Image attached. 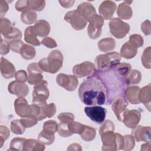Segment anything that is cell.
Listing matches in <instances>:
<instances>
[{"mask_svg":"<svg viewBox=\"0 0 151 151\" xmlns=\"http://www.w3.org/2000/svg\"><path fill=\"white\" fill-rule=\"evenodd\" d=\"M14 27L11 22L5 17H1L0 18V30L1 35L5 38L9 35L14 29Z\"/></svg>","mask_w":151,"mask_h":151,"instance_id":"cell-30","label":"cell"},{"mask_svg":"<svg viewBox=\"0 0 151 151\" xmlns=\"http://www.w3.org/2000/svg\"><path fill=\"white\" fill-rule=\"evenodd\" d=\"M129 42L136 48L141 47L143 45V38L139 34H133L129 37Z\"/></svg>","mask_w":151,"mask_h":151,"instance_id":"cell-45","label":"cell"},{"mask_svg":"<svg viewBox=\"0 0 151 151\" xmlns=\"http://www.w3.org/2000/svg\"><path fill=\"white\" fill-rule=\"evenodd\" d=\"M22 58L25 60H31L34 58L36 54L34 47L27 44H24L21 48L20 52Z\"/></svg>","mask_w":151,"mask_h":151,"instance_id":"cell-32","label":"cell"},{"mask_svg":"<svg viewBox=\"0 0 151 151\" xmlns=\"http://www.w3.org/2000/svg\"><path fill=\"white\" fill-rule=\"evenodd\" d=\"M37 36L33 29V26H29L26 28L24 32V40L27 43L34 46L40 45L41 42L37 38Z\"/></svg>","mask_w":151,"mask_h":151,"instance_id":"cell-29","label":"cell"},{"mask_svg":"<svg viewBox=\"0 0 151 151\" xmlns=\"http://www.w3.org/2000/svg\"><path fill=\"white\" fill-rule=\"evenodd\" d=\"M58 119L61 122L70 123L74 119V115L71 113H61L58 116Z\"/></svg>","mask_w":151,"mask_h":151,"instance_id":"cell-48","label":"cell"},{"mask_svg":"<svg viewBox=\"0 0 151 151\" xmlns=\"http://www.w3.org/2000/svg\"><path fill=\"white\" fill-rule=\"evenodd\" d=\"M132 2V1H125L119 5L117 9V14L119 19L121 20H127L132 18L133 11L130 5Z\"/></svg>","mask_w":151,"mask_h":151,"instance_id":"cell-20","label":"cell"},{"mask_svg":"<svg viewBox=\"0 0 151 151\" xmlns=\"http://www.w3.org/2000/svg\"><path fill=\"white\" fill-rule=\"evenodd\" d=\"M116 144H117V149L121 150L122 149L124 145V137L120 133H116Z\"/></svg>","mask_w":151,"mask_h":151,"instance_id":"cell-57","label":"cell"},{"mask_svg":"<svg viewBox=\"0 0 151 151\" xmlns=\"http://www.w3.org/2000/svg\"><path fill=\"white\" fill-rule=\"evenodd\" d=\"M78 96L83 103L88 106L109 104L107 87L102 78L95 73L80 84Z\"/></svg>","mask_w":151,"mask_h":151,"instance_id":"cell-1","label":"cell"},{"mask_svg":"<svg viewBox=\"0 0 151 151\" xmlns=\"http://www.w3.org/2000/svg\"><path fill=\"white\" fill-rule=\"evenodd\" d=\"M77 10L87 21L91 17L96 14L95 8L88 2H83L79 4Z\"/></svg>","mask_w":151,"mask_h":151,"instance_id":"cell-23","label":"cell"},{"mask_svg":"<svg viewBox=\"0 0 151 151\" xmlns=\"http://www.w3.org/2000/svg\"><path fill=\"white\" fill-rule=\"evenodd\" d=\"M38 140L44 145H50L54 142L55 136L54 134H50L42 130L38 136Z\"/></svg>","mask_w":151,"mask_h":151,"instance_id":"cell-38","label":"cell"},{"mask_svg":"<svg viewBox=\"0 0 151 151\" xmlns=\"http://www.w3.org/2000/svg\"><path fill=\"white\" fill-rule=\"evenodd\" d=\"M15 78L16 81H17L21 83H25L28 80V74L25 70H18L15 74Z\"/></svg>","mask_w":151,"mask_h":151,"instance_id":"cell-52","label":"cell"},{"mask_svg":"<svg viewBox=\"0 0 151 151\" xmlns=\"http://www.w3.org/2000/svg\"><path fill=\"white\" fill-rule=\"evenodd\" d=\"M63 63V54L60 50H54L50 52L47 57L41 59L38 65L43 71L55 74L61 68Z\"/></svg>","mask_w":151,"mask_h":151,"instance_id":"cell-3","label":"cell"},{"mask_svg":"<svg viewBox=\"0 0 151 151\" xmlns=\"http://www.w3.org/2000/svg\"><path fill=\"white\" fill-rule=\"evenodd\" d=\"M58 127V124L55 120H50L44 122L42 130L48 134H54L57 132Z\"/></svg>","mask_w":151,"mask_h":151,"instance_id":"cell-35","label":"cell"},{"mask_svg":"<svg viewBox=\"0 0 151 151\" xmlns=\"http://www.w3.org/2000/svg\"><path fill=\"white\" fill-rule=\"evenodd\" d=\"M116 4L112 1H104L99 7V13L104 19H111L116 9Z\"/></svg>","mask_w":151,"mask_h":151,"instance_id":"cell-17","label":"cell"},{"mask_svg":"<svg viewBox=\"0 0 151 151\" xmlns=\"http://www.w3.org/2000/svg\"><path fill=\"white\" fill-rule=\"evenodd\" d=\"M25 138L15 137L12 139L10 143V147L8 150H23V145Z\"/></svg>","mask_w":151,"mask_h":151,"instance_id":"cell-39","label":"cell"},{"mask_svg":"<svg viewBox=\"0 0 151 151\" xmlns=\"http://www.w3.org/2000/svg\"><path fill=\"white\" fill-rule=\"evenodd\" d=\"M137 53V48L133 46L129 41L126 42L120 49V56L126 59H131Z\"/></svg>","mask_w":151,"mask_h":151,"instance_id":"cell-27","label":"cell"},{"mask_svg":"<svg viewBox=\"0 0 151 151\" xmlns=\"http://www.w3.org/2000/svg\"><path fill=\"white\" fill-rule=\"evenodd\" d=\"M141 30L144 33L145 35H150L151 33V25H150V21L149 20L145 21L140 26Z\"/></svg>","mask_w":151,"mask_h":151,"instance_id":"cell-55","label":"cell"},{"mask_svg":"<svg viewBox=\"0 0 151 151\" xmlns=\"http://www.w3.org/2000/svg\"><path fill=\"white\" fill-rule=\"evenodd\" d=\"M84 126V124L77 122H74V120L68 124V129L72 134L75 133L80 134L81 133Z\"/></svg>","mask_w":151,"mask_h":151,"instance_id":"cell-44","label":"cell"},{"mask_svg":"<svg viewBox=\"0 0 151 151\" xmlns=\"http://www.w3.org/2000/svg\"><path fill=\"white\" fill-rule=\"evenodd\" d=\"M8 90L11 94H15L18 97H25L29 93V87L27 84L16 80L9 84Z\"/></svg>","mask_w":151,"mask_h":151,"instance_id":"cell-18","label":"cell"},{"mask_svg":"<svg viewBox=\"0 0 151 151\" xmlns=\"http://www.w3.org/2000/svg\"><path fill=\"white\" fill-rule=\"evenodd\" d=\"M127 101L122 96H117L115 97L111 104V109L116 115L117 120L123 121V116L127 110Z\"/></svg>","mask_w":151,"mask_h":151,"instance_id":"cell-13","label":"cell"},{"mask_svg":"<svg viewBox=\"0 0 151 151\" xmlns=\"http://www.w3.org/2000/svg\"><path fill=\"white\" fill-rule=\"evenodd\" d=\"M28 83L31 85H35L43 80V71L40 67L38 63H32L27 67Z\"/></svg>","mask_w":151,"mask_h":151,"instance_id":"cell-12","label":"cell"},{"mask_svg":"<svg viewBox=\"0 0 151 151\" xmlns=\"http://www.w3.org/2000/svg\"><path fill=\"white\" fill-rule=\"evenodd\" d=\"M141 119V113L138 110H127L125 112L123 122L125 126L130 129H133L139 123Z\"/></svg>","mask_w":151,"mask_h":151,"instance_id":"cell-15","label":"cell"},{"mask_svg":"<svg viewBox=\"0 0 151 151\" xmlns=\"http://www.w3.org/2000/svg\"><path fill=\"white\" fill-rule=\"evenodd\" d=\"M97 46L99 49L104 52H109L112 50H113L116 46V41L114 39L107 37L100 40L98 43Z\"/></svg>","mask_w":151,"mask_h":151,"instance_id":"cell-28","label":"cell"},{"mask_svg":"<svg viewBox=\"0 0 151 151\" xmlns=\"http://www.w3.org/2000/svg\"><path fill=\"white\" fill-rule=\"evenodd\" d=\"M27 5L30 10L41 11L45 7V1L44 0H27Z\"/></svg>","mask_w":151,"mask_h":151,"instance_id":"cell-36","label":"cell"},{"mask_svg":"<svg viewBox=\"0 0 151 151\" xmlns=\"http://www.w3.org/2000/svg\"><path fill=\"white\" fill-rule=\"evenodd\" d=\"M41 44L44 45L47 48H53L57 46V44L56 41L52 38L50 37H44L41 41Z\"/></svg>","mask_w":151,"mask_h":151,"instance_id":"cell-51","label":"cell"},{"mask_svg":"<svg viewBox=\"0 0 151 151\" xmlns=\"http://www.w3.org/2000/svg\"><path fill=\"white\" fill-rule=\"evenodd\" d=\"M21 123L25 128H29L35 126L38 123L37 118L33 116H28L27 117H22L20 119Z\"/></svg>","mask_w":151,"mask_h":151,"instance_id":"cell-43","label":"cell"},{"mask_svg":"<svg viewBox=\"0 0 151 151\" xmlns=\"http://www.w3.org/2000/svg\"><path fill=\"white\" fill-rule=\"evenodd\" d=\"M61 6L64 8H70L73 5L75 2V1H58Z\"/></svg>","mask_w":151,"mask_h":151,"instance_id":"cell-58","label":"cell"},{"mask_svg":"<svg viewBox=\"0 0 151 151\" xmlns=\"http://www.w3.org/2000/svg\"><path fill=\"white\" fill-rule=\"evenodd\" d=\"M141 150H146V151H150L151 150V145L150 142H147L146 143L143 144L141 145Z\"/></svg>","mask_w":151,"mask_h":151,"instance_id":"cell-60","label":"cell"},{"mask_svg":"<svg viewBox=\"0 0 151 151\" xmlns=\"http://www.w3.org/2000/svg\"><path fill=\"white\" fill-rule=\"evenodd\" d=\"M22 34L21 31L17 28L14 27L12 32L9 35H8L5 38V39L9 40L10 41L21 40L22 38Z\"/></svg>","mask_w":151,"mask_h":151,"instance_id":"cell-49","label":"cell"},{"mask_svg":"<svg viewBox=\"0 0 151 151\" xmlns=\"http://www.w3.org/2000/svg\"><path fill=\"white\" fill-rule=\"evenodd\" d=\"M1 73L2 77L5 78L9 79L15 77V67L12 63L9 61L7 59L1 57L0 62Z\"/></svg>","mask_w":151,"mask_h":151,"instance_id":"cell-19","label":"cell"},{"mask_svg":"<svg viewBox=\"0 0 151 151\" xmlns=\"http://www.w3.org/2000/svg\"><path fill=\"white\" fill-rule=\"evenodd\" d=\"M114 124L110 120H106L103 122L99 132L102 142V150H117L116 137L114 133Z\"/></svg>","mask_w":151,"mask_h":151,"instance_id":"cell-2","label":"cell"},{"mask_svg":"<svg viewBox=\"0 0 151 151\" xmlns=\"http://www.w3.org/2000/svg\"><path fill=\"white\" fill-rule=\"evenodd\" d=\"M37 18V13L32 10H28L22 12L21 15V19L22 22L27 25H30L35 23Z\"/></svg>","mask_w":151,"mask_h":151,"instance_id":"cell-33","label":"cell"},{"mask_svg":"<svg viewBox=\"0 0 151 151\" xmlns=\"http://www.w3.org/2000/svg\"><path fill=\"white\" fill-rule=\"evenodd\" d=\"M15 8L17 11L19 12H24L29 9L27 5V0H19L18 1L15 5Z\"/></svg>","mask_w":151,"mask_h":151,"instance_id":"cell-53","label":"cell"},{"mask_svg":"<svg viewBox=\"0 0 151 151\" xmlns=\"http://www.w3.org/2000/svg\"><path fill=\"white\" fill-rule=\"evenodd\" d=\"M9 9V6L7 1L4 0L0 1V15L2 17L8 11Z\"/></svg>","mask_w":151,"mask_h":151,"instance_id":"cell-56","label":"cell"},{"mask_svg":"<svg viewBox=\"0 0 151 151\" xmlns=\"http://www.w3.org/2000/svg\"><path fill=\"white\" fill-rule=\"evenodd\" d=\"M151 129L150 126H136L132 131V135L137 142H150Z\"/></svg>","mask_w":151,"mask_h":151,"instance_id":"cell-14","label":"cell"},{"mask_svg":"<svg viewBox=\"0 0 151 151\" xmlns=\"http://www.w3.org/2000/svg\"><path fill=\"white\" fill-rule=\"evenodd\" d=\"M142 79V74L137 70H131L128 76L124 80L126 85L137 84L140 83Z\"/></svg>","mask_w":151,"mask_h":151,"instance_id":"cell-31","label":"cell"},{"mask_svg":"<svg viewBox=\"0 0 151 151\" xmlns=\"http://www.w3.org/2000/svg\"><path fill=\"white\" fill-rule=\"evenodd\" d=\"M131 65L127 63H119L113 68V72L116 76L124 82V80L131 71Z\"/></svg>","mask_w":151,"mask_h":151,"instance_id":"cell-25","label":"cell"},{"mask_svg":"<svg viewBox=\"0 0 151 151\" xmlns=\"http://www.w3.org/2000/svg\"><path fill=\"white\" fill-rule=\"evenodd\" d=\"M14 108L18 116L21 117L31 116L32 109L31 105L24 97H18L14 101Z\"/></svg>","mask_w":151,"mask_h":151,"instance_id":"cell-16","label":"cell"},{"mask_svg":"<svg viewBox=\"0 0 151 151\" xmlns=\"http://www.w3.org/2000/svg\"><path fill=\"white\" fill-rule=\"evenodd\" d=\"M47 86L48 83L44 80H41L40 83L34 85L32 92V103L46 102L50 95Z\"/></svg>","mask_w":151,"mask_h":151,"instance_id":"cell-8","label":"cell"},{"mask_svg":"<svg viewBox=\"0 0 151 151\" xmlns=\"http://www.w3.org/2000/svg\"><path fill=\"white\" fill-rule=\"evenodd\" d=\"M96 69L95 65L90 61H84L74 66L73 73L78 78L89 77L94 75Z\"/></svg>","mask_w":151,"mask_h":151,"instance_id":"cell-9","label":"cell"},{"mask_svg":"<svg viewBox=\"0 0 151 151\" xmlns=\"http://www.w3.org/2000/svg\"><path fill=\"white\" fill-rule=\"evenodd\" d=\"M45 145L38 140L33 139H25L23 145L24 151H43L45 149Z\"/></svg>","mask_w":151,"mask_h":151,"instance_id":"cell-26","label":"cell"},{"mask_svg":"<svg viewBox=\"0 0 151 151\" xmlns=\"http://www.w3.org/2000/svg\"><path fill=\"white\" fill-rule=\"evenodd\" d=\"M64 19L65 21L70 23L75 30L77 31L83 29L88 22L77 9L67 12L64 15Z\"/></svg>","mask_w":151,"mask_h":151,"instance_id":"cell-7","label":"cell"},{"mask_svg":"<svg viewBox=\"0 0 151 151\" xmlns=\"http://www.w3.org/2000/svg\"><path fill=\"white\" fill-rule=\"evenodd\" d=\"M11 130L15 134H22L25 131V127L22 124L20 120H14L11 122Z\"/></svg>","mask_w":151,"mask_h":151,"instance_id":"cell-37","label":"cell"},{"mask_svg":"<svg viewBox=\"0 0 151 151\" xmlns=\"http://www.w3.org/2000/svg\"><path fill=\"white\" fill-rule=\"evenodd\" d=\"M120 60L121 56L116 51L100 54L95 60L97 71L103 73L107 72L117 65Z\"/></svg>","mask_w":151,"mask_h":151,"instance_id":"cell-4","label":"cell"},{"mask_svg":"<svg viewBox=\"0 0 151 151\" xmlns=\"http://www.w3.org/2000/svg\"><path fill=\"white\" fill-rule=\"evenodd\" d=\"M33 29L37 36L46 37L50 32L51 26L47 21L40 19L35 22L33 26Z\"/></svg>","mask_w":151,"mask_h":151,"instance_id":"cell-21","label":"cell"},{"mask_svg":"<svg viewBox=\"0 0 151 151\" xmlns=\"http://www.w3.org/2000/svg\"><path fill=\"white\" fill-rule=\"evenodd\" d=\"M150 90V84H149L148 85L140 88L139 93V100L140 103H142L149 111H150L151 103Z\"/></svg>","mask_w":151,"mask_h":151,"instance_id":"cell-24","label":"cell"},{"mask_svg":"<svg viewBox=\"0 0 151 151\" xmlns=\"http://www.w3.org/2000/svg\"><path fill=\"white\" fill-rule=\"evenodd\" d=\"M9 44H10L11 50L12 51L16 53H19L21 48L22 47V45L24 44V43L21 40H17L10 41Z\"/></svg>","mask_w":151,"mask_h":151,"instance_id":"cell-47","label":"cell"},{"mask_svg":"<svg viewBox=\"0 0 151 151\" xmlns=\"http://www.w3.org/2000/svg\"><path fill=\"white\" fill-rule=\"evenodd\" d=\"M81 146L78 143H73L69 146L67 150H81Z\"/></svg>","mask_w":151,"mask_h":151,"instance_id":"cell-59","label":"cell"},{"mask_svg":"<svg viewBox=\"0 0 151 151\" xmlns=\"http://www.w3.org/2000/svg\"><path fill=\"white\" fill-rule=\"evenodd\" d=\"M70 123L61 122L58 124L57 132L60 136L63 137H67L72 135L68 129V124Z\"/></svg>","mask_w":151,"mask_h":151,"instance_id":"cell-42","label":"cell"},{"mask_svg":"<svg viewBox=\"0 0 151 151\" xmlns=\"http://www.w3.org/2000/svg\"><path fill=\"white\" fill-rule=\"evenodd\" d=\"M10 44L9 42L4 40L2 37H1V50L0 53L2 55L7 54L10 50Z\"/></svg>","mask_w":151,"mask_h":151,"instance_id":"cell-54","label":"cell"},{"mask_svg":"<svg viewBox=\"0 0 151 151\" xmlns=\"http://www.w3.org/2000/svg\"><path fill=\"white\" fill-rule=\"evenodd\" d=\"M81 137L83 140L86 142H90L93 140L96 135V129L92 127L84 125V128L80 134Z\"/></svg>","mask_w":151,"mask_h":151,"instance_id":"cell-34","label":"cell"},{"mask_svg":"<svg viewBox=\"0 0 151 151\" xmlns=\"http://www.w3.org/2000/svg\"><path fill=\"white\" fill-rule=\"evenodd\" d=\"M56 82L58 85L69 91H74L78 86V81L74 75L60 73L56 77Z\"/></svg>","mask_w":151,"mask_h":151,"instance_id":"cell-10","label":"cell"},{"mask_svg":"<svg viewBox=\"0 0 151 151\" xmlns=\"http://www.w3.org/2000/svg\"><path fill=\"white\" fill-rule=\"evenodd\" d=\"M140 88L137 86H128L124 90V96L126 100L133 104L140 103L139 100V93Z\"/></svg>","mask_w":151,"mask_h":151,"instance_id":"cell-22","label":"cell"},{"mask_svg":"<svg viewBox=\"0 0 151 151\" xmlns=\"http://www.w3.org/2000/svg\"><path fill=\"white\" fill-rule=\"evenodd\" d=\"M56 113V106L54 103L47 104L45 108V114L47 117L51 118L54 116Z\"/></svg>","mask_w":151,"mask_h":151,"instance_id":"cell-50","label":"cell"},{"mask_svg":"<svg viewBox=\"0 0 151 151\" xmlns=\"http://www.w3.org/2000/svg\"><path fill=\"white\" fill-rule=\"evenodd\" d=\"M87 33L91 39H97L101 34L102 27L104 25V19L97 14L91 17L88 21Z\"/></svg>","mask_w":151,"mask_h":151,"instance_id":"cell-6","label":"cell"},{"mask_svg":"<svg viewBox=\"0 0 151 151\" xmlns=\"http://www.w3.org/2000/svg\"><path fill=\"white\" fill-rule=\"evenodd\" d=\"M150 47H148L145 49L143 52V54L141 56V61L143 65L145 68L150 69L151 68L150 64Z\"/></svg>","mask_w":151,"mask_h":151,"instance_id":"cell-40","label":"cell"},{"mask_svg":"<svg viewBox=\"0 0 151 151\" xmlns=\"http://www.w3.org/2000/svg\"><path fill=\"white\" fill-rule=\"evenodd\" d=\"M10 136V132L9 129L4 126L0 125V147H2L4 142Z\"/></svg>","mask_w":151,"mask_h":151,"instance_id":"cell-46","label":"cell"},{"mask_svg":"<svg viewBox=\"0 0 151 151\" xmlns=\"http://www.w3.org/2000/svg\"><path fill=\"white\" fill-rule=\"evenodd\" d=\"M109 28L111 34L117 39L124 38L130 31V25L119 18H111L109 22Z\"/></svg>","mask_w":151,"mask_h":151,"instance_id":"cell-5","label":"cell"},{"mask_svg":"<svg viewBox=\"0 0 151 151\" xmlns=\"http://www.w3.org/2000/svg\"><path fill=\"white\" fill-rule=\"evenodd\" d=\"M84 112L92 121L101 124L105 120L107 110L100 106H91L86 107Z\"/></svg>","mask_w":151,"mask_h":151,"instance_id":"cell-11","label":"cell"},{"mask_svg":"<svg viewBox=\"0 0 151 151\" xmlns=\"http://www.w3.org/2000/svg\"><path fill=\"white\" fill-rule=\"evenodd\" d=\"M123 137L124 145L122 149L126 151H129L133 149L135 146V141L133 136L130 134H126L123 136Z\"/></svg>","mask_w":151,"mask_h":151,"instance_id":"cell-41","label":"cell"}]
</instances>
